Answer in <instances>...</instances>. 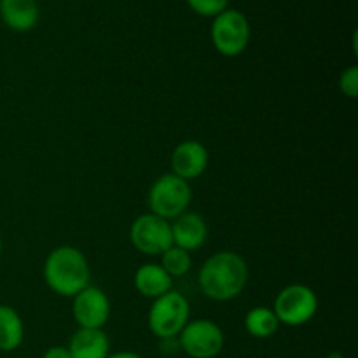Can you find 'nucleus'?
Segmentation results:
<instances>
[{
	"instance_id": "nucleus-21",
	"label": "nucleus",
	"mask_w": 358,
	"mask_h": 358,
	"mask_svg": "<svg viewBox=\"0 0 358 358\" xmlns=\"http://www.w3.org/2000/svg\"><path fill=\"white\" fill-rule=\"evenodd\" d=\"M107 358H142V357L136 355V353L133 352H119V353H112V355H108Z\"/></svg>"
},
{
	"instance_id": "nucleus-14",
	"label": "nucleus",
	"mask_w": 358,
	"mask_h": 358,
	"mask_svg": "<svg viewBox=\"0 0 358 358\" xmlns=\"http://www.w3.org/2000/svg\"><path fill=\"white\" fill-rule=\"evenodd\" d=\"M173 285V278L161 268V264H143L136 269L135 273V287L143 297L149 299H157L170 292Z\"/></svg>"
},
{
	"instance_id": "nucleus-9",
	"label": "nucleus",
	"mask_w": 358,
	"mask_h": 358,
	"mask_svg": "<svg viewBox=\"0 0 358 358\" xmlns=\"http://www.w3.org/2000/svg\"><path fill=\"white\" fill-rule=\"evenodd\" d=\"M72 299V315L79 329H101L108 322L110 301L101 289L87 285Z\"/></svg>"
},
{
	"instance_id": "nucleus-11",
	"label": "nucleus",
	"mask_w": 358,
	"mask_h": 358,
	"mask_svg": "<svg viewBox=\"0 0 358 358\" xmlns=\"http://www.w3.org/2000/svg\"><path fill=\"white\" fill-rule=\"evenodd\" d=\"M171 227V241L175 247L184 248V250L192 252L198 250L208 236V227H206L205 219L199 213L184 212L173 219L170 224Z\"/></svg>"
},
{
	"instance_id": "nucleus-7",
	"label": "nucleus",
	"mask_w": 358,
	"mask_h": 358,
	"mask_svg": "<svg viewBox=\"0 0 358 358\" xmlns=\"http://www.w3.org/2000/svg\"><path fill=\"white\" fill-rule=\"evenodd\" d=\"M178 346L191 358H215L224 348V332L215 322L198 318L182 329Z\"/></svg>"
},
{
	"instance_id": "nucleus-16",
	"label": "nucleus",
	"mask_w": 358,
	"mask_h": 358,
	"mask_svg": "<svg viewBox=\"0 0 358 358\" xmlns=\"http://www.w3.org/2000/svg\"><path fill=\"white\" fill-rule=\"evenodd\" d=\"M245 327H247L248 334L254 336V338L266 339L271 338L278 331L280 322L271 308L257 306L247 313V317H245Z\"/></svg>"
},
{
	"instance_id": "nucleus-22",
	"label": "nucleus",
	"mask_w": 358,
	"mask_h": 358,
	"mask_svg": "<svg viewBox=\"0 0 358 358\" xmlns=\"http://www.w3.org/2000/svg\"><path fill=\"white\" fill-rule=\"evenodd\" d=\"M0 252H2V240H0Z\"/></svg>"
},
{
	"instance_id": "nucleus-15",
	"label": "nucleus",
	"mask_w": 358,
	"mask_h": 358,
	"mask_svg": "<svg viewBox=\"0 0 358 358\" xmlns=\"http://www.w3.org/2000/svg\"><path fill=\"white\" fill-rule=\"evenodd\" d=\"M24 336L23 320L14 308L0 304V352H14Z\"/></svg>"
},
{
	"instance_id": "nucleus-12",
	"label": "nucleus",
	"mask_w": 358,
	"mask_h": 358,
	"mask_svg": "<svg viewBox=\"0 0 358 358\" xmlns=\"http://www.w3.org/2000/svg\"><path fill=\"white\" fill-rule=\"evenodd\" d=\"M72 358H107L110 343L101 329H79L66 346Z\"/></svg>"
},
{
	"instance_id": "nucleus-1",
	"label": "nucleus",
	"mask_w": 358,
	"mask_h": 358,
	"mask_svg": "<svg viewBox=\"0 0 358 358\" xmlns=\"http://www.w3.org/2000/svg\"><path fill=\"white\" fill-rule=\"evenodd\" d=\"M248 282V266L243 257L224 250L212 255L198 275L199 290L212 301H231L240 296Z\"/></svg>"
},
{
	"instance_id": "nucleus-3",
	"label": "nucleus",
	"mask_w": 358,
	"mask_h": 358,
	"mask_svg": "<svg viewBox=\"0 0 358 358\" xmlns=\"http://www.w3.org/2000/svg\"><path fill=\"white\" fill-rule=\"evenodd\" d=\"M192 191L187 180L173 173L161 175L154 180L149 191L150 213L164 220H173L191 205Z\"/></svg>"
},
{
	"instance_id": "nucleus-18",
	"label": "nucleus",
	"mask_w": 358,
	"mask_h": 358,
	"mask_svg": "<svg viewBox=\"0 0 358 358\" xmlns=\"http://www.w3.org/2000/svg\"><path fill=\"white\" fill-rule=\"evenodd\" d=\"M187 6L199 16L215 17L217 14L227 9L229 0H187Z\"/></svg>"
},
{
	"instance_id": "nucleus-8",
	"label": "nucleus",
	"mask_w": 358,
	"mask_h": 358,
	"mask_svg": "<svg viewBox=\"0 0 358 358\" xmlns=\"http://www.w3.org/2000/svg\"><path fill=\"white\" fill-rule=\"evenodd\" d=\"M129 240L138 252L145 255H161L173 245L170 222L154 213H143L129 229Z\"/></svg>"
},
{
	"instance_id": "nucleus-19",
	"label": "nucleus",
	"mask_w": 358,
	"mask_h": 358,
	"mask_svg": "<svg viewBox=\"0 0 358 358\" xmlns=\"http://www.w3.org/2000/svg\"><path fill=\"white\" fill-rule=\"evenodd\" d=\"M339 90L348 98H357L358 94V66L352 65L346 70H343L339 77Z\"/></svg>"
},
{
	"instance_id": "nucleus-10",
	"label": "nucleus",
	"mask_w": 358,
	"mask_h": 358,
	"mask_svg": "<svg viewBox=\"0 0 358 358\" xmlns=\"http://www.w3.org/2000/svg\"><path fill=\"white\" fill-rule=\"evenodd\" d=\"M208 150L203 143L196 140H185L178 143L171 152V173L189 182L205 173L208 168Z\"/></svg>"
},
{
	"instance_id": "nucleus-2",
	"label": "nucleus",
	"mask_w": 358,
	"mask_h": 358,
	"mask_svg": "<svg viewBox=\"0 0 358 358\" xmlns=\"http://www.w3.org/2000/svg\"><path fill=\"white\" fill-rule=\"evenodd\" d=\"M90 264L83 252L70 245L55 248L44 262V280L62 297H73L90 285Z\"/></svg>"
},
{
	"instance_id": "nucleus-4",
	"label": "nucleus",
	"mask_w": 358,
	"mask_h": 358,
	"mask_svg": "<svg viewBox=\"0 0 358 358\" xmlns=\"http://www.w3.org/2000/svg\"><path fill=\"white\" fill-rule=\"evenodd\" d=\"M191 308L187 299L177 290H170L164 296L154 299L149 310V329L156 338L175 339L187 325Z\"/></svg>"
},
{
	"instance_id": "nucleus-13",
	"label": "nucleus",
	"mask_w": 358,
	"mask_h": 358,
	"mask_svg": "<svg viewBox=\"0 0 358 358\" xmlns=\"http://www.w3.org/2000/svg\"><path fill=\"white\" fill-rule=\"evenodd\" d=\"M0 16L14 31H28L37 24V0H0Z\"/></svg>"
},
{
	"instance_id": "nucleus-20",
	"label": "nucleus",
	"mask_w": 358,
	"mask_h": 358,
	"mask_svg": "<svg viewBox=\"0 0 358 358\" xmlns=\"http://www.w3.org/2000/svg\"><path fill=\"white\" fill-rule=\"evenodd\" d=\"M42 358H72L70 357L69 348L65 346H51L49 350H45V353Z\"/></svg>"
},
{
	"instance_id": "nucleus-5",
	"label": "nucleus",
	"mask_w": 358,
	"mask_h": 358,
	"mask_svg": "<svg viewBox=\"0 0 358 358\" xmlns=\"http://www.w3.org/2000/svg\"><path fill=\"white\" fill-rule=\"evenodd\" d=\"M210 35H212L213 48L222 56L233 58L247 49L250 42V23L243 13L227 7L213 17Z\"/></svg>"
},
{
	"instance_id": "nucleus-17",
	"label": "nucleus",
	"mask_w": 358,
	"mask_h": 358,
	"mask_svg": "<svg viewBox=\"0 0 358 358\" xmlns=\"http://www.w3.org/2000/svg\"><path fill=\"white\" fill-rule=\"evenodd\" d=\"M191 252L175 247V245H171L166 252L161 254V268H163L171 278H178V276L187 275V271L191 269Z\"/></svg>"
},
{
	"instance_id": "nucleus-6",
	"label": "nucleus",
	"mask_w": 358,
	"mask_h": 358,
	"mask_svg": "<svg viewBox=\"0 0 358 358\" xmlns=\"http://www.w3.org/2000/svg\"><path fill=\"white\" fill-rule=\"evenodd\" d=\"M273 311L280 324L289 325V327H299V325L308 324L317 315L318 297L310 287L294 283V285L280 290Z\"/></svg>"
}]
</instances>
